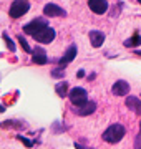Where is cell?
<instances>
[{"mask_svg":"<svg viewBox=\"0 0 141 149\" xmlns=\"http://www.w3.org/2000/svg\"><path fill=\"white\" fill-rule=\"evenodd\" d=\"M125 133H126L125 126L119 124V123H114V124H111V126L103 133V139L110 144H116L125 138Z\"/></svg>","mask_w":141,"mask_h":149,"instance_id":"obj_1","label":"cell"},{"mask_svg":"<svg viewBox=\"0 0 141 149\" xmlns=\"http://www.w3.org/2000/svg\"><path fill=\"white\" fill-rule=\"evenodd\" d=\"M28 10H30V2H28V0H15L10 5L8 15H10V18H20V17H23Z\"/></svg>","mask_w":141,"mask_h":149,"instance_id":"obj_2","label":"cell"},{"mask_svg":"<svg viewBox=\"0 0 141 149\" xmlns=\"http://www.w3.org/2000/svg\"><path fill=\"white\" fill-rule=\"evenodd\" d=\"M68 98H70V103L73 106H83V104L88 101V93H87V90L76 86V88H73V90L68 93Z\"/></svg>","mask_w":141,"mask_h":149,"instance_id":"obj_3","label":"cell"},{"mask_svg":"<svg viewBox=\"0 0 141 149\" xmlns=\"http://www.w3.org/2000/svg\"><path fill=\"white\" fill-rule=\"evenodd\" d=\"M45 27H48V20L47 18H33L30 23L23 25V32L28 33V35H35L37 32H40Z\"/></svg>","mask_w":141,"mask_h":149,"instance_id":"obj_4","label":"cell"},{"mask_svg":"<svg viewBox=\"0 0 141 149\" xmlns=\"http://www.w3.org/2000/svg\"><path fill=\"white\" fill-rule=\"evenodd\" d=\"M35 40H37L38 43H52L55 40V30L52 27H45V28H42L40 32H37L35 35H32Z\"/></svg>","mask_w":141,"mask_h":149,"instance_id":"obj_5","label":"cell"},{"mask_svg":"<svg viewBox=\"0 0 141 149\" xmlns=\"http://www.w3.org/2000/svg\"><path fill=\"white\" fill-rule=\"evenodd\" d=\"M88 5H90V10L96 15H103L108 12V0H88Z\"/></svg>","mask_w":141,"mask_h":149,"instance_id":"obj_6","label":"cell"},{"mask_svg":"<svg viewBox=\"0 0 141 149\" xmlns=\"http://www.w3.org/2000/svg\"><path fill=\"white\" fill-rule=\"evenodd\" d=\"M43 13L45 17H65L66 12L61 8V7H58L57 3H47V5L43 7Z\"/></svg>","mask_w":141,"mask_h":149,"instance_id":"obj_7","label":"cell"},{"mask_svg":"<svg viewBox=\"0 0 141 149\" xmlns=\"http://www.w3.org/2000/svg\"><path fill=\"white\" fill-rule=\"evenodd\" d=\"M111 93H113L114 96H126L130 93V85H128L125 80L114 81L113 88H111Z\"/></svg>","mask_w":141,"mask_h":149,"instance_id":"obj_8","label":"cell"},{"mask_svg":"<svg viewBox=\"0 0 141 149\" xmlns=\"http://www.w3.org/2000/svg\"><path fill=\"white\" fill-rule=\"evenodd\" d=\"M32 61L37 65H45L48 63V58H47V52H45L42 47H37L35 50H32Z\"/></svg>","mask_w":141,"mask_h":149,"instance_id":"obj_9","label":"cell"},{"mask_svg":"<svg viewBox=\"0 0 141 149\" xmlns=\"http://www.w3.org/2000/svg\"><path fill=\"white\" fill-rule=\"evenodd\" d=\"M95 111H96V103L93 101H87L83 106H75V113L78 116H88Z\"/></svg>","mask_w":141,"mask_h":149,"instance_id":"obj_10","label":"cell"},{"mask_svg":"<svg viewBox=\"0 0 141 149\" xmlns=\"http://www.w3.org/2000/svg\"><path fill=\"white\" fill-rule=\"evenodd\" d=\"M90 42L95 48H100L105 42V33L100 32V30H91L90 32Z\"/></svg>","mask_w":141,"mask_h":149,"instance_id":"obj_11","label":"cell"},{"mask_svg":"<svg viewBox=\"0 0 141 149\" xmlns=\"http://www.w3.org/2000/svg\"><path fill=\"white\" fill-rule=\"evenodd\" d=\"M76 56V45H70L68 47V50H66V53L63 55V58L58 60V63L61 65V66H65V65H68L71 61V60Z\"/></svg>","mask_w":141,"mask_h":149,"instance_id":"obj_12","label":"cell"},{"mask_svg":"<svg viewBox=\"0 0 141 149\" xmlns=\"http://www.w3.org/2000/svg\"><path fill=\"white\" fill-rule=\"evenodd\" d=\"M126 106L130 108V111L140 113L141 114V100L136 98V96H128L126 98Z\"/></svg>","mask_w":141,"mask_h":149,"instance_id":"obj_13","label":"cell"},{"mask_svg":"<svg viewBox=\"0 0 141 149\" xmlns=\"http://www.w3.org/2000/svg\"><path fill=\"white\" fill-rule=\"evenodd\" d=\"M55 91H57V95H58L60 98H65V96L68 95V83H65V81H60L58 85L55 86Z\"/></svg>","mask_w":141,"mask_h":149,"instance_id":"obj_14","label":"cell"},{"mask_svg":"<svg viewBox=\"0 0 141 149\" xmlns=\"http://www.w3.org/2000/svg\"><path fill=\"white\" fill-rule=\"evenodd\" d=\"M125 47L128 48H133L136 47V45H141V35H138V33H135V37L130 38V40H125V43H123Z\"/></svg>","mask_w":141,"mask_h":149,"instance_id":"obj_15","label":"cell"},{"mask_svg":"<svg viewBox=\"0 0 141 149\" xmlns=\"http://www.w3.org/2000/svg\"><path fill=\"white\" fill-rule=\"evenodd\" d=\"M18 43H20V47L23 48V52L25 53H32V48L28 47V43H27V40L22 37V35H18Z\"/></svg>","mask_w":141,"mask_h":149,"instance_id":"obj_16","label":"cell"},{"mask_svg":"<svg viewBox=\"0 0 141 149\" xmlns=\"http://www.w3.org/2000/svg\"><path fill=\"white\" fill-rule=\"evenodd\" d=\"M3 40H5V43H7V48H8L10 52H15V45L12 42V38L8 37V33H3Z\"/></svg>","mask_w":141,"mask_h":149,"instance_id":"obj_17","label":"cell"},{"mask_svg":"<svg viewBox=\"0 0 141 149\" xmlns=\"http://www.w3.org/2000/svg\"><path fill=\"white\" fill-rule=\"evenodd\" d=\"M52 76L53 78H63L65 76V68H55L52 71Z\"/></svg>","mask_w":141,"mask_h":149,"instance_id":"obj_18","label":"cell"},{"mask_svg":"<svg viewBox=\"0 0 141 149\" xmlns=\"http://www.w3.org/2000/svg\"><path fill=\"white\" fill-rule=\"evenodd\" d=\"M135 149H141V134L136 136V141H135Z\"/></svg>","mask_w":141,"mask_h":149,"instance_id":"obj_19","label":"cell"},{"mask_svg":"<svg viewBox=\"0 0 141 149\" xmlns=\"http://www.w3.org/2000/svg\"><path fill=\"white\" fill-rule=\"evenodd\" d=\"M20 141H22L27 148H30V146H32V141H28V139H25V138H20Z\"/></svg>","mask_w":141,"mask_h":149,"instance_id":"obj_20","label":"cell"},{"mask_svg":"<svg viewBox=\"0 0 141 149\" xmlns=\"http://www.w3.org/2000/svg\"><path fill=\"white\" fill-rule=\"evenodd\" d=\"M75 149H88V148H85V146H82V144L75 143ZM90 149H91V148H90Z\"/></svg>","mask_w":141,"mask_h":149,"instance_id":"obj_21","label":"cell"},{"mask_svg":"<svg viewBox=\"0 0 141 149\" xmlns=\"http://www.w3.org/2000/svg\"><path fill=\"white\" fill-rule=\"evenodd\" d=\"M83 76H85V71H83V70H80V71H78V78H83Z\"/></svg>","mask_w":141,"mask_h":149,"instance_id":"obj_22","label":"cell"},{"mask_svg":"<svg viewBox=\"0 0 141 149\" xmlns=\"http://www.w3.org/2000/svg\"><path fill=\"white\" fill-rule=\"evenodd\" d=\"M135 53H136V55H140V56H141V50H136Z\"/></svg>","mask_w":141,"mask_h":149,"instance_id":"obj_23","label":"cell"},{"mask_svg":"<svg viewBox=\"0 0 141 149\" xmlns=\"http://www.w3.org/2000/svg\"><path fill=\"white\" fill-rule=\"evenodd\" d=\"M140 129H141V121H140Z\"/></svg>","mask_w":141,"mask_h":149,"instance_id":"obj_24","label":"cell"},{"mask_svg":"<svg viewBox=\"0 0 141 149\" xmlns=\"http://www.w3.org/2000/svg\"><path fill=\"white\" fill-rule=\"evenodd\" d=\"M138 2H140V3H141V0H138Z\"/></svg>","mask_w":141,"mask_h":149,"instance_id":"obj_25","label":"cell"}]
</instances>
